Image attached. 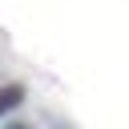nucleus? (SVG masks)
<instances>
[{
    "instance_id": "f257e3e1",
    "label": "nucleus",
    "mask_w": 129,
    "mask_h": 129,
    "mask_svg": "<svg viewBox=\"0 0 129 129\" xmlns=\"http://www.w3.org/2000/svg\"><path fill=\"white\" fill-rule=\"evenodd\" d=\"M16 105H24V85H20V81H12V85H4V89H0V117H4V113H12Z\"/></svg>"
},
{
    "instance_id": "f03ea898",
    "label": "nucleus",
    "mask_w": 129,
    "mask_h": 129,
    "mask_svg": "<svg viewBox=\"0 0 129 129\" xmlns=\"http://www.w3.org/2000/svg\"><path fill=\"white\" fill-rule=\"evenodd\" d=\"M4 129H32V125H24V121H8Z\"/></svg>"
}]
</instances>
